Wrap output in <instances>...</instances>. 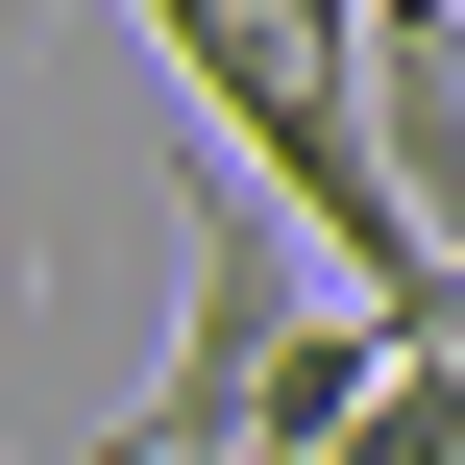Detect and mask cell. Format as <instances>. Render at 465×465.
<instances>
[{"instance_id":"cell-2","label":"cell","mask_w":465,"mask_h":465,"mask_svg":"<svg viewBox=\"0 0 465 465\" xmlns=\"http://www.w3.org/2000/svg\"><path fill=\"white\" fill-rule=\"evenodd\" d=\"M196 465H294V441H196Z\"/></svg>"},{"instance_id":"cell-1","label":"cell","mask_w":465,"mask_h":465,"mask_svg":"<svg viewBox=\"0 0 465 465\" xmlns=\"http://www.w3.org/2000/svg\"><path fill=\"white\" fill-rule=\"evenodd\" d=\"M294 465H465V343H392V368H368Z\"/></svg>"},{"instance_id":"cell-3","label":"cell","mask_w":465,"mask_h":465,"mask_svg":"<svg viewBox=\"0 0 465 465\" xmlns=\"http://www.w3.org/2000/svg\"><path fill=\"white\" fill-rule=\"evenodd\" d=\"M441 49H465V0H441Z\"/></svg>"}]
</instances>
